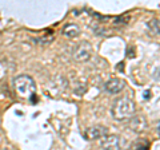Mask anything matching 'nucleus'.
Returning <instances> with one entry per match:
<instances>
[{"mask_svg": "<svg viewBox=\"0 0 160 150\" xmlns=\"http://www.w3.org/2000/svg\"><path fill=\"white\" fill-rule=\"evenodd\" d=\"M13 90L16 95L23 99H31L32 101V98L36 97V84L29 75H19L15 78Z\"/></svg>", "mask_w": 160, "mask_h": 150, "instance_id": "obj_1", "label": "nucleus"}, {"mask_svg": "<svg viewBox=\"0 0 160 150\" xmlns=\"http://www.w3.org/2000/svg\"><path fill=\"white\" fill-rule=\"evenodd\" d=\"M111 114L116 121H127L135 115V103L131 98L123 97L113 102Z\"/></svg>", "mask_w": 160, "mask_h": 150, "instance_id": "obj_2", "label": "nucleus"}, {"mask_svg": "<svg viewBox=\"0 0 160 150\" xmlns=\"http://www.w3.org/2000/svg\"><path fill=\"white\" fill-rule=\"evenodd\" d=\"M92 52H93V50H92L91 43L87 42V40H83L75 47L73 52H72V56L76 62H86L91 58Z\"/></svg>", "mask_w": 160, "mask_h": 150, "instance_id": "obj_3", "label": "nucleus"}, {"mask_svg": "<svg viewBox=\"0 0 160 150\" xmlns=\"http://www.w3.org/2000/svg\"><path fill=\"white\" fill-rule=\"evenodd\" d=\"M124 87H126V82L119 78L109 79V81L106 82V84H104V90H106L108 94H118L120 91H123Z\"/></svg>", "mask_w": 160, "mask_h": 150, "instance_id": "obj_4", "label": "nucleus"}, {"mask_svg": "<svg viewBox=\"0 0 160 150\" xmlns=\"http://www.w3.org/2000/svg\"><path fill=\"white\" fill-rule=\"evenodd\" d=\"M107 134H108V129L104 127V126H100V125H98V126H92V127H89L87 130V136L91 139L104 138Z\"/></svg>", "mask_w": 160, "mask_h": 150, "instance_id": "obj_5", "label": "nucleus"}, {"mask_svg": "<svg viewBox=\"0 0 160 150\" xmlns=\"http://www.w3.org/2000/svg\"><path fill=\"white\" fill-rule=\"evenodd\" d=\"M131 129L133 131L140 133V131H144L147 129V121L144 117H132L131 118Z\"/></svg>", "mask_w": 160, "mask_h": 150, "instance_id": "obj_6", "label": "nucleus"}, {"mask_svg": "<svg viewBox=\"0 0 160 150\" xmlns=\"http://www.w3.org/2000/svg\"><path fill=\"white\" fill-rule=\"evenodd\" d=\"M63 34L66 35L67 38H76L78 35L80 34V27L78 24H73V23H69L67 24L63 29Z\"/></svg>", "mask_w": 160, "mask_h": 150, "instance_id": "obj_7", "label": "nucleus"}, {"mask_svg": "<svg viewBox=\"0 0 160 150\" xmlns=\"http://www.w3.org/2000/svg\"><path fill=\"white\" fill-rule=\"evenodd\" d=\"M102 146L104 147V150H116L118 147V137H104L102 141Z\"/></svg>", "mask_w": 160, "mask_h": 150, "instance_id": "obj_8", "label": "nucleus"}, {"mask_svg": "<svg viewBox=\"0 0 160 150\" xmlns=\"http://www.w3.org/2000/svg\"><path fill=\"white\" fill-rule=\"evenodd\" d=\"M149 27L152 28V32H153L155 35H159V22L156 20V19L149 23Z\"/></svg>", "mask_w": 160, "mask_h": 150, "instance_id": "obj_9", "label": "nucleus"}, {"mask_svg": "<svg viewBox=\"0 0 160 150\" xmlns=\"http://www.w3.org/2000/svg\"><path fill=\"white\" fill-rule=\"evenodd\" d=\"M3 150H11V149H3Z\"/></svg>", "mask_w": 160, "mask_h": 150, "instance_id": "obj_10", "label": "nucleus"}]
</instances>
